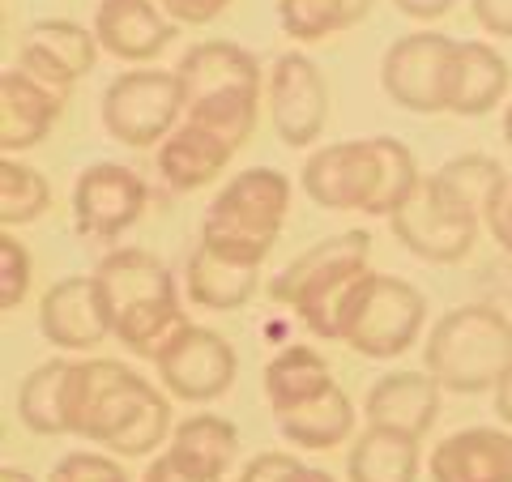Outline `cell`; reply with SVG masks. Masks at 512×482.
Masks as SVG:
<instances>
[{
  "label": "cell",
  "instance_id": "13",
  "mask_svg": "<svg viewBox=\"0 0 512 482\" xmlns=\"http://www.w3.org/2000/svg\"><path fill=\"white\" fill-rule=\"evenodd\" d=\"M39 329L60 350H94L111 337V316L94 273L60 278L39 303Z\"/></svg>",
  "mask_w": 512,
  "mask_h": 482
},
{
  "label": "cell",
  "instance_id": "17",
  "mask_svg": "<svg viewBox=\"0 0 512 482\" xmlns=\"http://www.w3.org/2000/svg\"><path fill=\"white\" fill-rule=\"evenodd\" d=\"M94 35L116 60L146 64L175 39V22L163 18V5L154 0H103L94 13Z\"/></svg>",
  "mask_w": 512,
  "mask_h": 482
},
{
  "label": "cell",
  "instance_id": "37",
  "mask_svg": "<svg viewBox=\"0 0 512 482\" xmlns=\"http://www.w3.org/2000/svg\"><path fill=\"white\" fill-rule=\"evenodd\" d=\"M474 22L487 30V35L512 39V0H470Z\"/></svg>",
  "mask_w": 512,
  "mask_h": 482
},
{
  "label": "cell",
  "instance_id": "18",
  "mask_svg": "<svg viewBox=\"0 0 512 482\" xmlns=\"http://www.w3.org/2000/svg\"><path fill=\"white\" fill-rule=\"evenodd\" d=\"M440 414V380L431 372H393L372 384L363 401L367 427H393L406 436H427V427Z\"/></svg>",
  "mask_w": 512,
  "mask_h": 482
},
{
  "label": "cell",
  "instance_id": "14",
  "mask_svg": "<svg viewBox=\"0 0 512 482\" xmlns=\"http://www.w3.org/2000/svg\"><path fill=\"white\" fill-rule=\"evenodd\" d=\"M94 56H99V35L60 18H43L35 26H26L18 47L22 69L56 90H69L77 77H86L94 69Z\"/></svg>",
  "mask_w": 512,
  "mask_h": 482
},
{
  "label": "cell",
  "instance_id": "7",
  "mask_svg": "<svg viewBox=\"0 0 512 482\" xmlns=\"http://www.w3.org/2000/svg\"><path fill=\"white\" fill-rule=\"evenodd\" d=\"M184 111V86L175 69L120 73L103 94V128L120 146L150 150L175 133Z\"/></svg>",
  "mask_w": 512,
  "mask_h": 482
},
{
  "label": "cell",
  "instance_id": "8",
  "mask_svg": "<svg viewBox=\"0 0 512 482\" xmlns=\"http://www.w3.org/2000/svg\"><path fill=\"white\" fill-rule=\"evenodd\" d=\"M478 222L483 218L470 214L466 205H457L436 184V175H427L410 192V201L389 218V227H393V239H402V248H410L414 256L436 265H453L474 248Z\"/></svg>",
  "mask_w": 512,
  "mask_h": 482
},
{
  "label": "cell",
  "instance_id": "22",
  "mask_svg": "<svg viewBox=\"0 0 512 482\" xmlns=\"http://www.w3.org/2000/svg\"><path fill=\"white\" fill-rule=\"evenodd\" d=\"M184 86V107L192 99H205V94H222V90H261V69H256V56L244 52L239 43H197L192 52L175 64Z\"/></svg>",
  "mask_w": 512,
  "mask_h": 482
},
{
  "label": "cell",
  "instance_id": "43",
  "mask_svg": "<svg viewBox=\"0 0 512 482\" xmlns=\"http://www.w3.org/2000/svg\"><path fill=\"white\" fill-rule=\"evenodd\" d=\"M0 482H35V478H30L26 470H13V465H5V470H0Z\"/></svg>",
  "mask_w": 512,
  "mask_h": 482
},
{
  "label": "cell",
  "instance_id": "29",
  "mask_svg": "<svg viewBox=\"0 0 512 482\" xmlns=\"http://www.w3.org/2000/svg\"><path fill=\"white\" fill-rule=\"evenodd\" d=\"M376 0H278V22L291 39L316 43L359 26Z\"/></svg>",
  "mask_w": 512,
  "mask_h": 482
},
{
  "label": "cell",
  "instance_id": "9",
  "mask_svg": "<svg viewBox=\"0 0 512 482\" xmlns=\"http://www.w3.org/2000/svg\"><path fill=\"white\" fill-rule=\"evenodd\" d=\"M154 367H158V380L167 384L171 397L197 401L201 406V401H214L231 389L239 359L222 333L188 325L184 320V325L163 342V350L154 355Z\"/></svg>",
  "mask_w": 512,
  "mask_h": 482
},
{
  "label": "cell",
  "instance_id": "12",
  "mask_svg": "<svg viewBox=\"0 0 512 482\" xmlns=\"http://www.w3.org/2000/svg\"><path fill=\"white\" fill-rule=\"evenodd\" d=\"M269 111H274V128L282 146H312L325 133L329 120V86L320 77L316 60L303 52H286L269 69Z\"/></svg>",
  "mask_w": 512,
  "mask_h": 482
},
{
  "label": "cell",
  "instance_id": "16",
  "mask_svg": "<svg viewBox=\"0 0 512 482\" xmlns=\"http://www.w3.org/2000/svg\"><path fill=\"white\" fill-rule=\"evenodd\" d=\"M431 482H512V436L495 427H466L444 436L427 457Z\"/></svg>",
  "mask_w": 512,
  "mask_h": 482
},
{
  "label": "cell",
  "instance_id": "40",
  "mask_svg": "<svg viewBox=\"0 0 512 482\" xmlns=\"http://www.w3.org/2000/svg\"><path fill=\"white\" fill-rule=\"evenodd\" d=\"M393 5L402 9L406 18H414V22H436V18H444V13L457 5V0H393Z\"/></svg>",
  "mask_w": 512,
  "mask_h": 482
},
{
  "label": "cell",
  "instance_id": "32",
  "mask_svg": "<svg viewBox=\"0 0 512 482\" xmlns=\"http://www.w3.org/2000/svg\"><path fill=\"white\" fill-rule=\"evenodd\" d=\"M47 205H52V188H47L43 175L35 167L5 158L0 163V222L5 227H26Z\"/></svg>",
  "mask_w": 512,
  "mask_h": 482
},
{
  "label": "cell",
  "instance_id": "19",
  "mask_svg": "<svg viewBox=\"0 0 512 482\" xmlns=\"http://www.w3.org/2000/svg\"><path fill=\"white\" fill-rule=\"evenodd\" d=\"M508 77L512 69L495 47L478 39L457 43L453 64H448V82H444V111H453V116H487L495 103H504Z\"/></svg>",
  "mask_w": 512,
  "mask_h": 482
},
{
  "label": "cell",
  "instance_id": "6",
  "mask_svg": "<svg viewBox=\"0 0 512 482\" xmlns=\"http://www.w3.org/2000/svg\"><path fill=\"white\" fill-rule=\"evenodd\" d=\"M423 316H427V299L419 286L393 278V273L367 269V278L359 282V291L346 308L342 342L367 359L406 355L423 333Z\"/></svg>",
  "mask_w": 512,
  "mask_h": 482
},
{
  "label": "cell",
  "instance_id": "25",
  "mask_svg": "<svg viewBox=\"0 0 512 482\" xmlns=\"http://www.w3.org/2000/svg\"><path fill=\"white\" fill-rule=\"evenodd\" d=\"M167 453L180 465H188L192 474L222 478L239 453V431H235V423L218 419V414H192V419L175 427Z\"/></svg>",
  "mask_w": 512,
  "mask_h": 482
},
{
  "label": "cell",
  "instance_id": "34",
  "mask_svg": "<svg viewBox=\"0 0 512 482\" xmlns=\"http://www.w3.org/2000/svg\"><path fill=\"white\" fill-rule=\"evenodd\" d=\"M52 482H128V474L103 453H69L56 461Z\"/></svg>",
  "mask_w": 512,
  "mask_h": 482
},
{
  "label": "cell",
  "instance_id": "20",
  "mask_svg": "<svg viewBox=\"0 0 512 482\" xmlns=\"http://www.w3.org/2000/svg\"><path fill=\"white\" fill-rule=\"evenodd\" d=\"M231 154H235V146L214 137L210 128L184 120V124H175V133L158 146V175H163L175 192H192L227 171Z\"/></svg>",
  "mask_w": 512,
  "mask_h": 482
},
{
  "label": "cell",
  "instance_id": "31",
  "mask_svg": "<svg viewBox=\"0 0 512 482\" xmlns=\"http://www.w3.org/2000/svg\"><path fill=\"white\" fill-rule=\"evenodd\" d=\"M188 120L210 128L214 137H222L227 146H244V141L256 133V120H261V90H222V94H205V99H192Z\"/></svg>",
  "mask_w": 512,
  "mask_h": 482
},
{
  "label": "cell",
  "instance_id": "44",
  "mask_svg": "<svg viewBox=\"0 0 512 482\" xmlns=\"http://www.w3.org/2000/svg\"><path fill=\"white\" fill-rule=\"evenodd\" d=\"M504 141L512 146V103H508V111H504Z\"/></svg>",
  "mask_w": 512,
  "mask_h": 482
},
{
  "label": "cell",
  "instance_id": "27",
  "mask_svg": "<svg viewBox=\"0 0 512 482\" xmlns=\"http://www.w3.org/2000/svg\"><path fill=\"white\" fill-rule=\"evenodd\" d=\"M329 384H333L329 363H325V355H316L312 346H286L265 363V397H269V406H274V414L325 393Z\"/></svg>",
  "mask_w": 512,
  "mask_h": 482
},
{
  "label": "cell",
  "instance_id": "4",
  "mask_svg": "<svg viewBox=\"0 0 512 482\" xmlns=\"http://www.w3.org/2000/svg\"><path fill=\"white\" fill-rule=\"evenodd\" d=\"M423 367L448 393H487L512 367V325L500 308L466 303L444 312L427 333Z\"/></svg>",
  "mask_w": 512,
  "mask_h": 482
},
{
  "label": "cell",
  "instance_id": "35",
  "mask_svg": "<svg viewBox=\"0 0 512 482\" xmlns=\"http://www.w3.org/2000/svg\"><path fill=\"white\" fill-rule=\"evenodd\" d=\"M158 5H163L167 18L180 22V26H210L231 0H158Z\"/></svg>",
  "mask_w": 512,
  "mask_h": 482
},
{
  "label": "cell",
  "instance_id": "3",
  "mask_svg": "<svg viewBox=\"0 0 512 482\" xmlns=\"http://www.w3.org/2000/svg\"><path fill=\"white\" fill-rule=\"evenodd\" d=\"M99 291L111 316V333L133 350V355H158L163 342L184 325L175 278L158 256L141 248H120L99 261L94 269Z\"/></svg>",
  "mask_w": 512,
  "mask_h": 482
},
{
  "label": "cell",
  "instance_id": "39",
  "mask_svg": "<svg viewBox=\"0 0 512 482\" xmlns=\"http://www.w3.org/2000/svg\"><path fill=\"white\" fill-rule=\"evenodd\" d=\"M487 227H491V235H495V244H500V248L512 256V180H508L504 197L487 210Z\"/></svg>",
  "mask_w": 512,
  "mask_h": 482
},
{
  "label": "cell",
  "instance_id": "23",
  "mask_svg": "<svg viewBox=\"0 0 512 482\" xmlns=\"http://www.w3.org/2000/svg\"><path fill=\"white\" fill-rule=\"evenodd\" d=\"M278 431L299 448H338L355 431V401L346 397L338 380L325 393H316L308 401H299L291 410H278Z\"/></svg>",
  "mask_w": 512,
  "mask_h": 482
},
{
  "label": "cell",
  "instance_id": "10",
  "mask_svg": "<svg viewBox=\"0 0 512 482\" xmlns=\"http://www.w3.org/2000/svg\"><path fill=\"white\" fill-rule=\"evenodd\" d=\"M453 52H457V39L436 35V30H419V35L397 39L380 60L384 94L406 111L436 116V111H444V82H448Z\"/></svg>",
  "mask_w": 512,
  "mask_h": 482
},
{
  "label": "cell",
  "instance_id": "36",
  "mask_svg": "<svg viewBox=\"0 0 512 482\" xmlns=\"http://www.w3.org/2000/svg\"><path fill=\"white\" fill-rule=\"evenodd\" d=\"M295 470H299V461L291 453H261V457H252L244 465L239 482H286Z\"/></svg>",
  "mask_w": 512,
  "mask_h": 482
},
{
  "label": "cell",
  "instance_id": "38",
  "mask_svg": "<svg viewBox=\"0 0 512 482\" xmlns=\"http://www.w3.org/2000/svg\"><path fill=\"white\" fill-rule=\"evenodd\" d=\"M141 482H222V478H201V474H192L188 465L175 461L171 453H163L150 461V470L141 474Z\"/></svg>",
  "mask_w": 512,
  "mask_h": 482
},
{
  "label": "cell",
  "instance_id": "24",
  "mask_svg": "<svg viewBox=\"0 0 512 482\" xmlns=\"http://www.w3.org/2000/svg\"><path fill=\"white\" fill-rule=\"evenodd\" d=\"M419 436L393 427H367L346 453L350 482H414L419 478Z\"/></svg>",
  "mask_w": 512,
  "mask_h": 482
},
{
  "label": "cell",
  "instance_id": "15",
  "mask_svg": "<svg viewBox=\"0 0 512 482\" xmlns=\"http://www.w3.org/2000/svg\"><path fill=\"white\" fill-rule=\"evenodd\" d=\"M64 99L56 86L39 82L35 73L18 69L0 73V150H30L52 133V124L60 120Z\"/></svg>",
  "mask_w": 512,
  "mask_h": 482
},
{
  "label": "cell",
  "instance_id": "28",
  "mask_svg": "<svg viewBox=\"0 0 512 482\" xmlns=\"http://www.w3.org/2000/svg\"><path fill=\"white\" fill-rule=\"evenodd\" d=\"M436 184L457 205H466L470 214H478L487 222V210L508 192V175L487 154H461V158H448V163L436 171Z\"/></svg>",
  "mask_w": 512,
  "mask_h": 482
},
{
  "label": "cell",
  "instance_id": "11",
  "mask_svg": "<svg viewBox=\"0 0 512 482\" xmlns=\"http://www.w3.org/2000/svg\"><path fill=\"white\" fill-rule=\"evenodd\" d=\"M150 188L133 167L94 163L77 175L73 188V222L86 239H120L146 214Z\"/></svg>",
  "mask_w": 512,
  "mask_h": 482
},
{
  "label": "cell",
  "instance_id": "2",
  "mask_svg": "<svg viewBox=\"0 0 512 482\" xmlns=\"http://www.w3.org/2000/svg\"><path fill=\"white\" fill-rule=\"evenodd\" d=\"M419 180V163L397 137L338 141L303 163V192L320 210H363L393 218L419 188Z\"/></svg>",
  "mask_w": 512,
  "mask_h": 482
},
{
  "label": "cell",
  "instance_id": "21",
  "mask_svg": "<svg viewBox=\"0 0 512 482\" xmlns=\"http://www.w3.org/2000/svg\"><path fill=\"white\" fill-rule=\"evenodd\" d=\"M256 269L261 265H244L235 256H222L205 239H197V248L188 252V269H184L188 299L210 312H235L256 295Z\"/></svg>",
  "mask_w": 512,
  "mask_h": 482
},
{
  "label": "cell",
  "instance_id": "1",
  "mask_svg": "<svg viewBox=\"0 0 512 482\" xmlns=\"http://www.w3.org/2000/svg\"><path fill=\"white\" fill-rule=\"evenodd\" d=\"M64 423L69 436L107 444L111 453L146 457L171 431V401L146 376L116 359L69 363L64 380Z\"/></svg>",
  "mask_w": 512,
  "mask_h": 482
},
{
  "label": "cell",
  "instance_id": "30",
  "mask_svg": "<svg viewBox=\"0 0 512 482\" xmlns=\"http://www.w3.org/2000/svg\"><path fill=\"white\" fill-rule=\"evenodd\" d=\"M64 380H69V363L64 359L39 363L35 372L22 380L18 419L35 431V436H69V423H64Z\"/></svg>",
  "mask_w": 512,
  "mask_h": 482
},
{
  "label": "cell",
  "instance_id": "33",
  "mask_svg": "<svg viewBox=\"0 0 512 482\" xmlns=\"http://www.w3.org/2000/svg\"><path fill=\"white\" fill-rule=\"evenodd\" d=\"M30 291V252L9 231L0 235V308L13 312Z\"/></svg>",
  "mask_w": 512,
  "mask_h": 482
},
{
  "label": "cell",
  "instance_id": "42",
  "mask_svg": "<svg viewBox=\"0 0 512 482\" xmlns=\"http://www.w3.org/2000/svg\"><path fill=\"white\" fill-rule=\"evenodd\" d=\"M286 482H338V478L325 474V470H312V465H299V470L286 478Z\"/></svg>",
  "mask_w": 512,
  "mask_h": 482
},
{
  "label": "cell",
  "instance_id": "26",
  "mask_svg": "<svg viewBox=\"0 0 512 482\" xmlns=\"http://www.w3.org/2000/svg\"><path fill=\"white\" fill-rule=\"evenodd\" d=\"M367 252H372V235H363V231H342V235L320 239V244H312L303 256H295V261L269 282V299L282 303V308H291L303 286H312L316 278H325L329 269H338L346 261H367Z\"/></svg>",
  "mask_w": 512,
  "mask_h": 482
},
{
  "label": "cell",
  "instance_id": "5",
  "mask_svg": "<svg viewBox=\"0 0 512 482\" xmlns=\"http://www.w3.org/2000/svg\"><path fill=\"white\" fill-rule=\"evenodd\" d=\"M286 214H291V180L274 167H252L239 171L210 201L201 222V239L222 256L261 265L278 244Z\"/></svg>",
  "mask_w": 512,
  "mask_h": 482
},
{
  "label": "cell",
  "instance_id": "41",
  "mask_svg": "<svg viewBox=\"0 0 512 482\" xmlns=\"http://www.w3.org/2000/svg\"><path fill=\"white\" fill-rule=\"evenodd\" d=\"M495 414L512 427V367L500 376V384H495Z\"/></svg>",
  "mask_w": 512,
  "mask_h": 482
}]
</instances>
